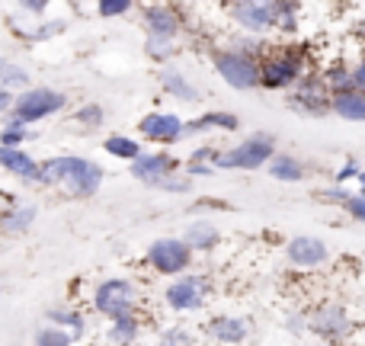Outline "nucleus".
I'll return each mask as SVG.
<instances>
[{
  "mask_svg": "<svg viewBox=\"0 0 365 346\" xmlns=\"http://www.w3.org/2000/svg\"><path fill=\"white\" fill-rule=\"evenodd\" d=\"M38 180L64 186L71 195H93L103 183V171L87 158H51L42 164Z\"/></svg>",
  "mask_w": 365,
  "mask_h": 346,
  "instance_id": "nucleus-1",
  "label": "nucleus"
},
{
  "mask_svg": "<svg viewBox=\"0 0 365 346\" xmlns=\"http://www.w3.org/2000/svg\"><path fill=\"white\" fill-rule=\"evenodd\" d=\"M276 158V138L269 132H257L250 138H244L240 145L227 148L218 154L215 171H259Z\"/></svg>",
  "mask_w": 365,
  "mask_h": 346,
  "instance_id": "nucleus-2",
  "label": "nucleus"
},
{
  "mask_svg": "<svg viewBox=\"0 0 365 346\" xmlns=\"http://www.w3.org/2000/svg\"><path fill=\"white\" fill-rule=\"evenodd\" d=\"M304 77V51L302 49H279L259 61V87L266 90H295Z\"/></svg>",
  "mask_w": 365,
  "mask_h": 346,
  "instance_id": "nucleus-3",
  "label": "nucleus"
},
{
  "mask_svg": "<svg viewBox=\"0 0 365 346\" xmlns=\"http://www.w3.org/2000/svg\"><path fill=\"white\" fill-rule=\"evenodd\" d=\"M308 330L324 343H343L353 337V317L343 302H321L308 315Z\"/></svg>",
  "mask_w": 365,
  "mask_h": 346,
  "instance_id": "nucleus-4",
  "label": "nucleus"
},
{
  "mask_svg": "<svg viewBox=\"0 0 365 346\" xmlns=\"http://www.w3.org/2000/svg\"><path fill=\"white\" fill-rule=\"evenodd\" d=\"M215 71L221 74V81L234 90H253L259 87V61L253 55L240 49H221L215 51Z\"/></svg>",
  "mask_w": 365,
  "mask_h": 346,
  "instance_id": "nucleus-5",
  "label": "nucleus"
},
{
  "mask_svg": "<svg viewBox=\"0 0 365 346\" xmlns=\"http://www.w3.org/2000/svg\"><path fill=\"white\" fill-rule=\"evenodd\" d=\"M330 100H334V93L327 90L324 77L321 74H304L302 81L295 83V90H292L289 106L295 109V113L317 119V116H327L330 113Z\"/></svg>",
  "mask_w": 365,
  "mask_h": 346,
  "instance_id": "nucleus-6",
  "label": "nucleus"
},
{
  "mask_svg": "<svg viewBox=\"0 0 365 346\" xmlns=\"http://www.w3.org/2000/svg\"><path fill=\"white\" fill-rule=\"evenodd\" d=\"M231 19L250 36H266L276 29V4L272 0H240V4H231Z\"/></svg>",
  "mask_w": 365,
  "mask_h": 346,
  "instance_id": "nucleus-7",
  "label": "nucleus"
},
{
  "mask_svg": "<svg viewBox=\"0 0 365 346\" xmlns=\"http://www.w3.org/2000/svg\"><path fill=\"white\" fill-rule=\"evenodd\" d=\"M148 263L164 276H177L192 263V250L186 247L182 238H160L148 247Z\"/></svg>",
  "mask_w": 365,
  "mask_h": 346,
  "instance_id": "nucleus-8",
  "label": "nucleus"
},
{
  "mask_svg": "<svg viewBox=\"0 0 365 346\" xmlns=\"http://www.w3.org/2000/svg\"><path fill=\"white\" fill-rule=\"evenodd\" d=\"M64 103H68L64 93L38 87V90H26V93L13 103V113H16V122H38V119H45V116L58 113Z\"/></svg>",
  "mask_w": 365,
  "mask_h": 346,
  "instance_id": "nucleus-9",
  "label": "nucleus"
},
{
  "mask_svg": "<svg viewBox=\"0 0 365 346\" xmlns=\"http://www.w3.org/2000/svg\"><path fill=\"white\" fill-rule=\"evenodd\" d=\"M285 257L298 270H321V266L330 263V247L327 240L314 238V234H295L285 247Z\"/></svg>",
  "mask_w": 365,
  "mask_h": 346,
  "instance_id": "nucleus-10",
  "label": "nucleus"
},
{
  "mask_svg": "<svg viewBox=\"0 0 365 346\" xmlns=\"http://www.w3.org/2000/svg\"><path fill=\"white\" fill-rule=\"evenodd\" d=\"M132 302H135V285L128 279H106V283L96 289V311L115 317L128 315L132 311Z\"/></svg>",
  "mask_w": 365,
  "mask_h": 346,
  "instance_id": "nucleus-11",
  "label": "nucleus"
},
{
  "mask_svg": "<svg viewBox=\"0 0 365 346\" xmlns=\"http://www.w3.org/2000/svg\"><path fill=\"white\" fill-rule=\"evenodd\" d=\"M205 295H208V285L202 276H182L177 283L167 285L164 298L173 311H199L205 305Z\"/></svg>",
  "mask_w": 365,
  "mask_h": 346,
  "instance_id": "nucleus-12",
  "label": "nucleus"
},
{
  "mask_svg": "<svg viewBox=\"0 0 365 346\" xmlns=\"http://www.w3.org/2000/svg\"><path fill=\"white\" fill-rule=\"evenodd\" d=\"M141 135L151 141H164V145H170V141H180L182 135H186V122L177 119L173 113H151L141 119Z\"/></svg>",
  "mask_w": 365,
  "mask_h": 346,
  "instance_id": "nucleus-13",
  "label": "nucleus"
},
{
  "mask_svg": "<svg viewBox=\"0 0 365 346\" xmlns=\"http://www.w3.org/2000/svg\"><path fill=\"white\" fill-rule=\"evenodd\" d=\"M173 171H177V161L170 154H141L138 161H132V176H138L141 183H151V186L170 180Z\"/></svg>",
  "mask_w": 365,
  "mask_h": 346,
  "instance_id": "nucleus-14",
  "label": "nucleus"
},
{
  "mask_svg": "<svg viewBox=\"0 0 365 346\" xmlns=\"http://www.w3.org/2000/svg\"><path fill=\"white\" fill-rule=\"evenodd\" d=\"M145 26L151 32V39H164V42H173V36L180 32V13L173 6H148L145 10Z\"/></svg>",
  "mask_w": 365,
  "mask_h": 346,
  "instance_id": "nucleus-15",
  "label": "nucleus"
},
{
  "mask_svg": "<svg viewBox=\"0 0 365 346\" xmlns=\"http://www.w3.org/2000/svg\"><path fill=\"white\" fill-rule=\"evenodd\" d=\"M250 330H253V324L247 321V317H234V315H221L208 324V334L218 343H227V346L244 343L247 337H250Z\"/></svg>",
  "mask_w": 365,
  "mask_h": 346,
  "instance_id": "nucleus-16",
  "label": "nucleus"
},
{
  "mask_svg": "<svg viewBox=\"0 0 365 346\" xmlns=\"http://www.w3.org/2000/svg\"><path fill=\"white\" fill-rule=\"evenodd\" d=\"M266 173H269L272 180H279V183H302L304 176H308V167H304V161L295 158V154L276 151V158L266 164Z\"/></svg>",
  "mask_w": 365,
  "mask_h": 346,
  "instance_id": "nucleus-17",
  "label": "nucleus"
},
{
  "mask_svg": "<svg viewBox=\"0 0 365 346\" xmlns=\"http://www.w3.org/2000/svg\"><path fill=\"white\" fill-rule=\"evenodd\" d=\"M0 167H6L10 173L23 176V180H38V176H42V164H36V161H32L23 148L0 145Z\"/></svg>",
  "mask_w": 365,
  "mask_h": 346,
  "instance_id": "nucleus-18",
  "label": "nucleus"
},
{
  "mask_svg": "<svg viewBox=\"0 0 365 346\" xmlns=\"http://www.w3.org/2000/svg\"><path fill=\"white\" fill-rule=\"evenodd\" d=\"M330 113L340 116L346 122H365V93L362 90H343V93H334L330 100Z\"/></svg>",
  "mask_w": 365,
  "mask_h": 346,
  "instance_id": "nucleus-19",
  "label": "nucleus"
},
{
  "mask_svg": "<svg viewBox=\"0 0 365 346\" xmlns=\"http://www.w3.org/2000/svg\"><path fill=\"white\" fill-rule=\"evenodd\" d=\"M237 132L240 128V119L234 113H205L199 119L186 122V135H199V132Z\"/></svg>",
  "mask_w": 365,
  "mask_h": 346,
  "instance_id": "nucleus-20",
  "label": "nucleus"
},
{
  "mask_svg": "<svg viewBox=\"0 0 365 346\" xmlns=\"http://www.w3.org/2000/svg\"><path fill=\"white\" fill-rule=\"evenodd\" d=\"M182 240H186L189 250H212V247H218L221 234H218V228H215L212 221H195V225L186 228Z\"/></svg>",
  "mask_w": 365,
  "mask_h": 346,
  "instance_id": "nucleus-21",
  "label": "nucleus"
},
{
  "mask_svg": "<svg viewBox=\"0 0 365 346\" xmlns=\"http://www.w3.org/2000/svg\"><path fill=\"white\" fill-rule=\"evenodd\" d=\"M160 83H164L167 93H173L182 103H199V90H195L192 83L186 81V74H180V71H164V74H160Z\"/></svg>",
  "mask_w": 365,
  "mask_h": 346,
  "instance_id": "nucleus-22",
  "label": "nucleus"
},
{
  "mask_svg": "<svg viewBox=\"0 0 365 346\" xmlns=\"http://www.w3.org/2000/svg\"><path fill=\"white\" fill-rule=\"evenodd\" d=\"M324 83H327L330 93H343V90H356L353 87V64L346 61H334L327 71H324Z\"/></svg>",
  "mask_w": 365,
  "mask_h": 346,
  "instance_id": "nucleus-23",
  "label": "nucleus"
},
{
  "mask_svg": "<svg viewBox=\"0 0 365 346\" xmlns=\"http://www.w3.org/2000/svg\"><path fill=\"white\" fill-rule=\"evenodd\" d=\"M272 4H276V29L295 32L298 16H302V4H292V0H272Z\"/></svg>",
  "mask_w": 365,
  "mask_h": 346,
  "instance_id": "nucleus-24",
  "label": "nucleus"
},
{
  "mask_svg": "<svg viewBox=\"0 0 365 346\" xmlns=\"http://www.w3.org/2000/svg\"><path fill=\"white\" fill-rule=\"evenodd\" d=\"M32 218H36V208L32 205H16V208H10V212L0 218V225H4L6 231H26V228L32 225Z\"/></svg>",
  "mask_w": 365,
  "mask_h": 346,
  "instance_id": "nucleus-25",
  "label": "nucleus"
},
{
  "mask_svg": "<svg viewBox=\"0 0 365 346\" xmlns=\"http://www.w3.org/2000/svg\"><path fill=\"white\" fill-rule=\"evenodd\" d=\"M106 148L113 158H125V161H138L141 158V148L135 145L132 138H122V135H113V138H106Z\"/></svg>",
  "mask_w": 365,
  "mask_h": 346,
  "instance_id": "nucleus-26",
  "label": "nucleus"
},
{
  "mask_svg": "<svg viewBox=\"0 0 365 346\" xmlns=\"http://www.w3.org/2000/svg\"><path fill=\"white\" fill-rule=\"evenodd\" d=\"M135 337H138V321H135L132 311L122 315V317H115L113 321V340L115 343H132Z\"/></svg>",
  "mask_w": 365,
  "mask_h": 346,
  "instance_id": "nucleus-27",
  "label": "nucleus"
},
{
  "mask_svg": "<svg viewBox=\"0 0 365 346\" xmlns=\"http://www.w3.org/2000/svg\"><path fill=\"white\" fill-rule=\"evenodd\" d=\"M29 83V74H26V68H16V64L4 61L0 58V90L6 87H26Z\"/></svg>",
  "mask_w": 365,
  "mask_h": 346,
  "instance_id": "nucleus-28",
  "label": "nucleus"
},
{
  "mask_svg": "<svg viewBox=\"0 0 365 346\" xmlns=\"http://www.w3.org/2000/svg\"><path fill=\"white\" fill-rule=\"evenodd\" d=\"M359 173H362V161L359 158H346L340 167H336L334 183H336V186H346L349 180H359Z\"/></svg>",
  "mask_w": 365,
  "mask_h": 346,
  "instance_id": "nucleus-29",
  "label": "nucleus"
},
{
  "mask_svg": "<svg viewBox=\"0 0 365 346\" xmlns=\"http://www.w3.org/2000/svg\"><path fill=\"white\" fill-rule=\"evenodd\" d=\"M36 346H71V334H64L58 327H45V330H38Z\"/></svg>",
  "mask_w": 365,
  "mask_h": 346,
  "instance_id": "nucleus-30",
  "label": "nucleus"
},
{
  "mask_svg": "<svg viewBox=\"0 0 365 346\" xmlns=\"http://www.w3.org/2000/svg\"><path fill=\"white\" fill-rule=\"evenodd\" d=\"M340 208H343V212H346L353 221H362V225H365V195L353 193L346 202H340Z\"/></svg>",
  "mask_w": 365,
  "mask_h": 346,
  "instance_id": "nucleus-31",
  "label": "nucleus"
},
{
  "mask_svg": "<svg viewBox=\"0 0 365 346\" xmlns=\"http://www.w3.org/2000/svg\"><path fill=\"white\" fill-rule=\"evenodd\" d=\"M0 138H4L6 148H19V145H23V138H26L23 122H10V126L4 128V135H0Z\"/></svg>",
  "mask_w": 365,
  "mask_h": 346,
  "instance_id": "nucleus-32",
  "label": "nucleus"
},
{
  "mask_svg": "<svg viewBox=\"0 0 365 346\" xmlns=\"http://www.w3.org/2000/svg\"><path fill=\"white\" fill-rule=\"evenodd\" d=\"M51 321H55V324H68L74 334H81V330H83V317L74 315V311H51Z\"/></svg>",
  "mask_w": 365,
  "mask_h": 346,
  "instance_id": "nucleus-33",
  "label": "nucleus"
},
{
  "mask_svg": "<svg viewBox=\"0 0 365 346\" xmlns=\"http://www.w3.org/2000/svg\"><path fill=\"white\" fill-rule=\"evenodd\" d=\"M132 10L128 0H100V16H122Z\"/></svg>",
  "mask_w": 365,
  "mask_h": 346,
  "instance_id": "nucleus-34",
  "label": "nucleus"
},
{
  "mask_svg": "<svg viewBox=\"0 0 365 346\" xmlns=\"http://www.w3.org/2000/svg\"><path fill=\"white\" fill-rule=\"evenodd\" d=\"M148 55H154V58H170V55H173V42H164V39H148Z\"/></svg>",
  "mask_w": 365,
  "mask_h": 346,
  "instance_id": "nucleus-35",
  "label": "nucleus"
},
{
  "mask_svg": "<svg viewBox=\"0 0 365 346\" xmlns=\"http://www.w3.org/2000/svg\"><path fill=\"white\" fill-rule=\"evenodd\" d=\"M77 122H83V126H100V122H103V109H100V106H83V109H77Z\"/></svg>",
  "mask_w": 365,
  "mask_h": 346,
  "instance_id": "nucleus-36",
  "label": "nucleus"
},
{
  "mask_svg": "<svg viewBox=\"0 0 365 346\" xmlns=\"http://www.w3.org/2000/svg\"><path fill=\"white\" fill-rule=\"evenodd\" d=\"M285 327H289V334L302 337L304 330H308V315H289L285 317Z\"/></svg>",
  "mask_w": 365,
  "mask_h": 346,
  "instance_id": "nucleus-37",
  "label": "nucleus"
},
{
  "mask_svg": "<svg viewBox=\"0 0 365 346\" xmlns=\"http://www.w3.org/2000/svg\"><path fill=\"white\" fill-rule=\"evenodd\" d=\"M353 87H356V90H362V93H365V55L353 64Z\"/></svg>",
  "mask_w": 365,
  "mask_h": 346,
  "instance_id": "nucleus-38",
  "label": "nucleus"
},
{
  "mask_svg": "<svg viewBox=\"0 0 365 346\" xmlns=\"http://www.w3.org/2000/svg\"><path fill=\"white\" fill-rule=\"evenodd\" d=\"M158 346H189V337L186 334H167Z\"/></svg>",
  "mask_w": 365,
  "mask_h": 346,
  "instance_id": "nucleus-39",
  "label": "nucleus"
},
{
  "mask_svg": "<svg viewBox=\"0 0 365 346\" xmlns=\"http://www.w3.org/2000/svg\"><path fill=\"white\" fill-rule=\"evenodd\" d=\"M10 106H13V96L6 93V90H0V113H6Z\"/></svg>",
  "mask_w": 365,
  "mask_h": 346,
  "instance_id": "nucleus-40",
  "label": "nucleus"
},
{
  "mask_svg": "<svg viewBox=\"0 0 365 346\" xmlns=\"http://www.w3.org/2000/svg\"><path fill=\"white\" fill-rule=\"evenodd\" d=\"M23 10H29V13H42V10H45V4H23Z\"/></svg>",
  "mask_w": 365,
  "mask_h": 346,
  "instance_id": "nucleus-41",
  "label": "nucleus"
},
{
  "mask_svg": "<svg viewBox=\"0 0 365 346\" xmlns=\"http://www.w3.org/2000/svg\"><path fill=\"white\" fill-rule=\"evenodd\" d=\"M353 29H356V36H359V39H362V42H365V19H359V23H356V26H353Z\"/></svg>",
  "mask_w": 365,
  "mask_h": 346,
  "instance_id": "nucleus-42",
  "label": "nucleus"
},
{
  "mask_svg": "<svg viewBox=\"0 0 365 346\" xmlns=\"http://www.w3.org/2000/svg\"><path fill=\"white\" fill-rule=\"evenodd\" d=\"M356 183H359V195H365V164H362V173H359V180Z\"/></svg>",
  "mask_w": 365,
  "mask_h": 346,
  "instance_id": "nucleus-43",
  "label": "nucleus"
}]
</instances>
